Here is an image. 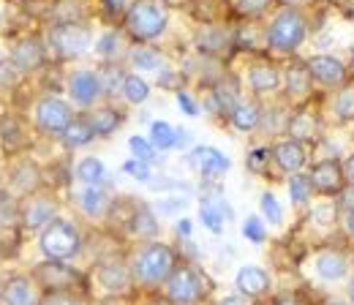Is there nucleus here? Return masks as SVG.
Listing matches in <instances>:
<instances>
[{"instance_id":"nucleus-25","label":"nucleus","mask_w":354,"mask_h":305,"mask_svg":"<svg viewBox=\"0 0 354 305\" xmlns=\"http://www.w3.org/2000/svg\"><path fill=\"white\" fill-rule=\"evenodd\" d=\"M210 104L216 112L221 115H232L234 107L240 104V90H237V82L234 80H221L213 87V95H210Z\"/></svg>"},{"instance_id":"nucleus-35","label":"nucleus","mask_w":354,"mask_h":305,"mask_svg":"<svg viewBox=\"0 0 354 305\" xmlns=\"http://www.w3.org/2000/svg\"><path fill=\"white\" fill-rule=\"evenodd\" d=\"M131 66L133 68H142V71H161L164 55L156 52L153 46H136L131 52Z\"/></svg>"},{"instance_id":"nucleus-13","label":"nucleus","mask_w":354,"mask_h":305,"mask_svg":"<svg viewBox=\"0 0 354 305\" xmlns=\"http://www.w3.org/2000/svg\"><path fill=\"white\" fill-rule=\"evenodd\" d=\"M188 164L202 177H213V180L226 174L229 167H232V161L223 156L221 150H216V147H194L188 153Z\"/></svg>"},{"instance_id":"nucleus-1","label":"nucleus","mask_w":354,"mask_h":305,"mask_svg":"<svg viewBox=\"0 0 354 305\" xmlns=\"http://www.w3.org/2000/svg\"><path fill=\"white\" fill-rule=\"evenodd\" d=\"M177 259L175 251L167 243H147L139 248V254L131 261L133 284L145 286V289H156L161 284L169 281V275L175 272Z\"/></svg>"},{"instance_id":"nucleus-58","label":"nucleus","mask_w":354,"mask_h":305,"mask_svg":"<svg viewBox=\"0 0 354 305\" xmlns=\"http://www.w3.org/2000/svg\"><path fill=\"white\" fill-rule=\"evenodd\" d=\"M352 295H354V281H352Z\"/></svg>"},{"instance_id":"nucleus-32","label":"nucleus","mask_w":354,"mask_h":305,"mask_svg":"<svg viewBox=\"0 0 354 305\" xmlns=\"http://www.w3.org/2000/svg\"><path fill=\"white\" fill-rule=\"evenodd\" d=\"M199 216H202V223H205L210 232L221 234V232H223V218L229 216V207H223V202H218V199H210V202H202Z\"/></svg>"},{"instance_id":"nucleus-15","label":"nucleus","mask_w":354,"mask_h":305,"mask_svg":"<svg viewBox=\"0 0 354 305\" xmlns=\"http://www.w3.org/2000/svg\"><path fill=\"white\" fill-rule=\"evenodd\" d=\"M272 161L278 164L281 172H303V167L308 164V150L303 142L297 139H286V142H278L272 147Z\"/></svg>"},{"instance_id":"nucleus-30","label":"nucleus","mask_w":354,"mask_h":305,"mask_svg":"<svg viewBox=\"0 0 354 305\" xmlns=\"http://www.w3.org/2000/svg\"><path fill=\"white\" fill-rule=\"evenodd\" d=\"M63 136V142H66V147H85V145H90L93 139H95V131H93V126L88 123V118H74V123L68 126V129L60 133Z\"/></svg>"},{"instance_id":"nucleus-26","label":"nucleus","mask_w":354,"mask_h":305,"mask_svg":"<svg viewBox=\"0 0 354 305\" xmlns=\"http://www.w3.org/2000/svg\"><path fill=\"white\" fill-rule=\"evenodd\" d=\"M286 133L292 136V139H297V142H313L316 139V133H319V120L308 115V112H295L292 118H289V123H286Z\"/></svg>"},{"instance_id":"nucleus-12","label":"nucleus","mask_w":354,"mask_h":305,"mask_svg":"<svg viewBox=\"0 0 354 305\" xmlns=\"http://www.w3.org/2000/svg\"><path fill=\"white\" fill-rule=\"evenodd\" d=\"M0 300L6 305H41V295H39L36 278H28V275L8 278L3 284V289H0Z\"/></svg>"},{"instance_id":"nucleus-17","label":"nucleus","mask_w":354,"mask_h":305,"mask_svg":"<svg viewBox=\"0 0 354 305\" xmlns=\"http://www.w3.org/2000/svg\"><path fill=\"white\" fill-rule=\"evenodd\" d=\"M234 286L240 295L251 297V300H259L270 292V275H267L262 267H254V264H245L237 270V278H234Z\"/></svg>"},{"instance_id":"nucleus-36","label":"nucleus","mask_w":354,"mask_h":305,"mask_svg":"<svg viewBox=\"0 0 354 305\" xmlns=\"http://www.w3.org/2000/svg\"><path fill=\"white\" fill-rule=\"evenodd\" d=\"M98 80L104 87V95H115V93H123V82H126V74L120 66L115 63H106L101 71H98Z\"/></svg>"},{"instance_id":"nucleus-52","label":"nucleus","mask_w":354,"mask_h":305,"mask_svg":"<svg viewBox=\"0 0 354 305\" xmlns=\"http://www.w3.org/2000/svg\"><path fill=\"white\" fill-rule=\"evenodd\" d=\"M344 177H346V183H354V153L344 161Z\"/></svg>"},{"instance_id":"nucleus-29","label":"nucleus","mask_w":354,"mask_h":305,"mask_svg":"<svg viewBox=\"0 0 354 305\" xmlns=\"http://www.w3.org/2000/svg\"><path fill=\"white\" fill-rule=\"evenodd\" d=\"M313 194H316V188H313L310 174L295 172L289 177V196H292V205L295 207H306L310 199H313Z\"/></svg>"},{"instance_id":"nucleus-8","label":"nucleus","mask_w":354,"mask_h":305,"mask_svg":"<svg viewBox=\"0 0 354 305\" xmlns=\"http://www.w3.org/2000/svg\"><path fill=\"white\" fill-rule=\"evenodd\" d=\"M36 123L46 133H63L74 123V109L57 95H46L36 104Z\"/></svg>"},{"instance_id":"nucleus-11","label":"nucleus","mask_w":354,"mask_h":305,"mask_svg":"<svg viewBox=\"0 0 354 305\" xmlns=\"http://www.w3.org/2000/svg\"><path fill=\"white\" fill-rule=\"evenodd\" d=\"M68 95L74 98V104L80 107H93L101 95H104V87H101V80L95 71H88V68H80L68 77Z\"/></svg>"},{"instance_id":"nucleus-31","label":"nucleus","mask_w":354,"mask_h":305,"mask_svg":"<svg viewBox=\"0 0 354 305\" xmlns=\"http://www.w3.org/2000/svg\"><path fill=\"white\" fill-rule=\"evenodd\" d=\"M11 183H14V188H17V191H22V194H33V191L39 188V183H41V177H39V167H36V164H30V161L19 164V167L14 169Z\"/></svg>"},{"instance_id":"nucleus-16","label":"nucleus","mask_w":354,"mask_h":305,"mask_svg":"<svg viewBox=\"0 0 354 305\" xmlns=\"http://www.w3.org/2000/svg\"><path fill=\"white\" fill-rule=\"evenodd\" d=\"M313 270H316V275H319L322 281L335 284V281H344V278L349 275V259H346L344 251L327 248V251H319V254L313 257Z\"/></svg>"},{"instance_id":"nucleus-42","label":"nucleus","mask_w":354,"mask_h":305,"mask_svg":"<svg viewBox=\"0 0 354 305\" xmlns=\"http://www.w3.org/2000/svg\"><path fill=\"white\" fill-rule=\"evenodd\" d=\"M243 234H245L251 243L262 246V243H265V237H267L265 223H262V221H259L257 216H248V218H245V223H243Z\"/></svg>"},{"instance_id":"nucleus-57","label":"nucleus","mask_w":354,"mask_h":305,"mask_svg":"<svg viewBox=\"0 0 354 305\" xmlns=\"http://www.w3.org/2000/svg\"><path fill=\"white\" fill-rule=\"evenodd\" d=\"M352 68H354V49H352Z\"/></svg>"},{"instance_id":"nucleus-19","label":"nucleus","mask_w":354,"mask_h":305,"mask_svg":"<svg viewBox=\"0 0 354 305\" xmlns=\"http://www.w3.org/2000/svg\"><path fill=\"white\" fill-rule=\"evenodd\" d=\"M11 63L19 71H36L44 63V44L39 41L36 36L22 39V41L14 46V52H11Z\"/></svg>"},{"instance_id":"nucleus-27","label":"nucleus","mask_w":354,"mask_h":305,"mask_svg":"<svg viewBox=\"0 0 354 305\" xmlns=\"http://www.w3.org/2000/svg\"><path fill=\"white\" fill-rule=\"evenodd\" d=\"M88 123L93 126L95 136H109L123 123V115L118 109H112V107H98L88 115Z\"/></svg>"},{"instance_id":"nucleus-24","label":"nucleus","mask_w":354,"mask_h":305,"mask_svg":"<svg viewBox=\"0 0 354 305\" xmlns=\"http://www.w3.org/2000/svg\"><path fill=\"white\" fill-rule=\"evenodd\" d=\"M262 118H265V112H262V107H259L257 101H240V104L234 107V112L229 115L232 126L237 131L259 129V126H262Z\"/></svg>"},{"instance_id":"nucleus-55","label":"nucleus","mask_w":354,"mask_h":305,"mask_svg":"<svg viewBox=\"0 0 354 305\" xmlns=\"http://www.w3.org/2000/svg\"><path fill=\"white\" fill-rule=\"evenodd\" d=\"M283 6H292V8H300V6H306L308 0H281Z\"/></svg>"},{"instance_id":"nucleus-45","label":"nucleus","mask_w":354,"mask_h":305,"mask_svg":"<svg viewBox=\"0 0 354 305\" xmlns=\"http://www.w3.org/2000/svg\"><path fill=\"white\" fill-rule=\"evenodd\" d=\"M123 172H129L136 180H150V164L147 161H139V158H131L123 164Z\"/></svg>"},{"instance_id":"nucleus-47","label":"nucleus","mask_w":354,"mask_h":305,"mask_svg":"<svg viewBox=\"0 0 354 305\" xmlns=\"http://www.w3.org/2000/svg\"><path fill=\"white\" fill-rule=\"evenodd\" d=\"M338 207H341L344 213L354 207V183H346V185H344V191L338 194Z\"/></svg>"},{"instance_id":"nucleus-4","label":"nucleus","mask_w":354,"mask_h":305,"mask_svg":"<svg viewBox=\"0 0 354 305\" xmlns=\"http://www.w3.org/2000/svg\"><path fill=\"white\" fill-rule=\"evenodd\" d=\"M80 248H82V232L71 221L55 218L44 226L41 251L46 259H71L74 254H80Z\"/></svg>"},{"instance_id":"nucleus-43","label":"nucleus","mask_w":354,"mask_h":305,"mask_svg":"<svg viewBox=\"0 0 354 305\" xmlns=\"http://www.w3.org/2000/svg\"><path fill=\"white\" fill-rule=\"evenodd\" d=\"M270 161H272V150H267V147H257V150L248 153V169L251 172L262 174Z\"/></svg>"},{"instance_id":"nucleus-28","label":"nucleus","mask_w":354,"mask_h":305,"mask_svg":"<svg viewBox=\"0 0 354 305\" xmlns=\"http://www.w3.org/2000/svg\"><path fill=\"white\" fill-rule=\"evenodd\" d=\"M330 112H333L335 123H352L354 120V85L341 87V90L333 95Z\"/></svg>"},{"instance_id":"nucleus-59","label":"nucleus","mask_w":354,"mask_h":305,"mask_svg":"<svg viewBox=\"0 0 354 305\" xmlns=\"http://www.w3.org/2000/svg\"><path fill=\"white\" fill-rule=\"evenodd\" d=\"M330 305H344V303H330Z\"/></svg>"},{"instance_id":"nucleus-37","label":"nucleus","mask_w":354,"mask_h":305,"mask_svg":"<svg viewBox=\"0 0 354 305\" xmlns=\"http://www.w3.org/2000/svg\"><path fill=\"white\" fill-rule=\"evenodd\" d=\"M131 232L136 234V237L150 240V237L158 234V221H156V216H153L147 207H139L131 218Z\"/></svg>"},{"instance_id":"nucleus-3","label":"nucleus","mask_w":354,"mask_h":305,"mask_svg":"<svg viewBox=\"0 0 354 305\" xmlns=\"http://www.w3.org/2000/svg\"><path fill=\"white\" fill-rule=\"evenodd\" d=\"M169 25V11L164 0H133L126 11V30L136 41H153L158 39Z\"/></svg>"},{"instance_id":"nucleus-23","label":"nucleus","mask_w":354,"mask_h":305,"mask_svg":"<svg viewBox=\"0 0 354 305\" xmlns=\"http://www.w3.org/2000/svg\"><path fill=\"white\" fill-rule=\"evenodd\" d=\"M77 202H80V210L90 218H104L112 207V199L106 196V191H101V185H85Z\"/></svg>"},{"instance_id":"nucleus-20","label":"nucleus","mask_w":354,"mask_h":305,"mask_svg":"<svg viewBox=\"0 0 354 305\" xmlns=\"http://www.w3.org/2000/svg\"><path fill=\"white\" fill-rule=\"evenodd\" d=\"M281 85H283V77H281V71H278L272 63H254V66L248 68V87H251L257 95L275 93Z\"/></svg>"},{"instance_id":"nucleus-40","label":"nucleus","mask_w":354,"mask_h":305,"mask_svg":"<svg viewBox=\"0 0 354 305\" xmlns=\"http://www.w3.org/2000/svg\"><path fill=\"white\" fill-rule=\"evenodd\" d=\"M129 147H131L133 158L147 161V164L156 161V147H153V142H147V139H142V136H131V139H129Z\"/></svg>"},{"instance_id":"nucleus-56","label":"nucleus","mask_w":354,"mask_h":305,"mask_svg":"<svg viewBox=\"0 0 354 305\" xmlns=\"http://www.w3.org/2000/svg\"><path fill=\"white\" fill-rule=\"evenodd\" d=\"M153 305H172V303H153Z\"/></svg>"},{"instance_id":"nucleus-38","label":"nucleus","mask_w":354,"mask_h":305,"mask_svg":"<svg viewBox=\"0 0 354 305\" xmlns=\"http://www.w3.org/2000/svg\"><path fill=\"white\" fill-rule=\"evenodd\" d=\"M150 142H153L156 150H169V147H175L177 145V131L172 129L169 123L158 120V123L150 126Z\"/></svg>"},{"instance_id":"nucleus-50","label":"nucleus","mask_w":354,"mask_h":305,"mask_svg":"<svg viewBox=\"0 0 354 305\" xmlns=\"http://www.w3.org/2000/svg\"><path fill=\"white\" fill-rule=\"evenodd\" d=\"M218 305H254V303H251V297H245V295H234V297H223Z\"/></svg>"},{"instance_id":"nucleus-7","label":"nucleus","mask_w":354,"mask_h":305,"mask_svg":"<svg viewBox=\"0 0 354 305\" xmlns=\"http://www.w3.org/2000/svg\"><path fill=\"white\" fill-rule=\"evenodd\" d=\"M33 278H36L39 286H44L49 292H68V289H74V286L82 281V275H80L74 267L63 264V259L41 261V264L33 270Z\"/></svg>"},{"instance_id":"nucleus-48","label":"nucleus","mask_w":354,"mask_h":305,"mask_svg":"<svg viewBox=\"0 0 354 305\" xmlns=\"http://www.w3.org/2000/svg\"><path fill=\"white\" fill-rule=\"evenodd\" d=\"M177 104L183 107V112H185V115H191V118H194V115H199V107H196V101H194L188 93H183V90L177 93Z\"/></svg>"},{"instance_id":"nucleus-54","label":"nucleus","mask_w":354,"mask_h":305,"mask_svg":"<svg viewBox=\"0 0 354 305\" xmlns=\"http://www.w3.org/2000/svg\"><path fill=\"white\" fill-rule=\"evenodd\" d=\"M177 232H180V234H191V221H185V218H183V221L177 223Z\"/></svg>"},{"instance_id":"nucleus-51","label":"nucleus","mask_w":354,"mask_h":305,"mask_svg":"<svg viewBox=\"0 0 354 305\" xmlns=\"http://www.w3.org/2000/svg\"><path fill=\"white\" fill-rule=\"evenodd\" d=\"M344 229H346V234H349V237L354 240V207L344 213Z\"/></svg>"},{"instance_id":"nucleus-9","label":"nucleus","mask_w":354,"mask_h":305,"mask_svg":"<svg viewBox=\"0 0 354 305\" xmlns=\"http://www.w3.org/2000/svg\"><path fill=\"white\" fill-rule=\"evenodd\" d=\"M310 180H313V188L316 194L322 196H338L346 185V177H344V164L335 161V158H324L313 167L310 172Z\"/></svg>"},{"instance_id":"nucleus-41","label":"nucleus","mask_w":354,"mask_h":305,"mask_svg":"<svg viewBox=\"0 0 354 305\" xmlns=\"http://www.w3.org/2000/svg\"><path fill=\"white\" fill-rule=\"evenodd\" d=\"M262 213L270 223H275V226H281L283 223V207L278 205V199H275V194H262Z\"/></svg>"},{"instance_id":"nucleus-44","label":"nucleus","mask_w":354,"mask_h":305,"mask_svg":"<svg viewBox=\"0 0 354 305\" xmlns=\"http://www.w3.org/2000/svg\"><path fill=\"white\" fill-rule=\"evenodd\" d=\"M272 6V0H237V11L243 14V17H262L267 8Z\"/></svg>"},{"instance_id":"nucleus-53","label":"nucleus","mask_w":354,"mask_h":305,"mask_svg":"<svg viewBox=\"0 0 354 305\" xmlns=\"http://www.w3.org/2000/svg\"><path fill=\"white\" fill-rule=\"evenodd\" d=\"M272 305H303V303H300L297 297H278Z\"/></svg>"},{"instance_id":"nucleus-33","label":"nucleus","mask_w":354,"mask_h":305,"mask_svg":"<svg viewBox=\"0 0 354 305\" xmlns=\"http://www.w3.org/2000/svg\"><path fill=\"white\" fill-rule=\"evenodd\" d=\"M95 52H98V57H104L106 63H115L118 57H123V52H126V46H123V36L120 33H115V30H109V33H104L98 44H95Z\"/></svg>"},{"instance_id":"nucleus-34","label":"nucleus","mask_w":354,"mask_h":305,"mask_svg":"<svg viewBox=\"0 0 354 305\" xmlns=\"http://www.w3.org/2000/svg\"><path fill=\"white\" fill-rule=\"evenodd\" d=\"M77 180H82L85 185H101L106 180V167L98 158L88 156V158H82L77 164Z\"/></svg>"},{"instance_id":"nucleus-6","label":"nucleus","mask_w":354,"mask_h":305,"mask_svg":"<svg viewBox=\"0 0 354 305\" xmlns=\"http://www.w3.org/2000/svg\"><path fill=\"white\" fill-rule=\"evenodd\" d=\"M202 297H205L202 275L188 264L175 267V272L167 281V300L172 305H196Z\"/></svg>"},{"instance_id":"nucleus-46","label":"nucleus","mask_w":354,"mask_h":305,"mask_svg":"<svg viewBox=\"0 0 354 305\" xmlns=\"http://www.w3.org/2000/svg\"><path fill=\"white\" fill-rule=\"evenodd\" d=\"M41 305H82L74 295H68V292H52L49 297L41 300Z\"/></svg>"},{"instance_id":"nucleus-5","label":"nucleus","mask_w":354,"mask_h":305,"mask_svg":"<svg viewBox=\"0 0 354 305\" xmlns=\"http://www.w3.org/2000/svg\"><path fill=\"white\" fill-rule=\"evenodd\" d=\"M49 44L55 49L57 57L63 60H71V57H80L85 55L93 44V33H90L88 25L82 22H68V25H55L49 30Z\"/></svg>"},{"instance_id":"nucleus-39","label":"nucleus","mask_w":354,"mask_h":305,"mask_svg":"<svg viewBox=\"0 0 354 305\" xmlns=\"http://www.w3.org/2000/svg\"><path fill=\"white\" fill-rule=\"evenodd\" d=\"M147 95H150V85H147L142 77L129 74L126 82H123V98H126L129 104H145Z\"/></svg>"},{"instance_id":"nucleus-21","label":"nucleus","mask_w":354,"mask_h":305,"mask_svg":"<svg viewBox=\"0 0 354 305\" xmlns=\"http://www.w3.org/2000/svg\"><path fill=\"white\" fill-rule=\"evenodd\" d=\"M55 213H57V207H55V202L49 196H30L25 202V207H22V221H25L28 229H41L49 221L57 218Z\"/></svg>"},{"instance_id":"nucleus-14","label":"nucleus","mask_w":354,"mask_h":305,"mask_svg":"<svg viewBox=\"0 0 354 305\" xmlns=\"http://www.w3.org/2000/svg\"><path fill=\"white\" fill-rule=\"evenodd\" d=\"M95 275H98V284H101L109 295H126L133 286L131 267L123 264V261H104Z\"/></svg>"},{"instance_id":"nucleus-18","label":"nucleus","mask_w":354,"mask_h":305,"mask_svg":"<svg viewBox=\"0 0 354 305\" xmlns=\"http://www.w3.org/2000/svg\"><path fill=\"white\" fill-rule=\"evenodd\" d=\"M313 77H310L308 63H292L286 71H283V87H286V95L292 101H306L313 90Z\"/></svg>"},{"instance_id":"nucleus-49","label":"nucleus","mask_w":354,"mask_h":305,"mask_svg":"<svg viewBox=\"0 0 354 305\" xmlns=\"http://www.w3.org/2000/svg\"><path fill=\"white\" fill-rule=\"evenodd\" d=\"M104 6H106V11H109V14H115V17H118V14H126V11L131 8L133 0H104Z\"/></svg>"},{"instance_id":"nucleus-2","label":"nucleus","mask_w":354,"mask_h":305,"mask_svg":"<svg viewBox=\"0 0 354 305\" xmlns=\"http://www.w3.org/2000/svg\"><path fill=\"white\" fill-rule=\"evenodd\" d=\"M306 39H308V19H306V14L300 8H292V6L281 8L270 19V25L265 30V44L278 55L297 52Z\"/></svg>"},{"instance_id":"nucleus-22","label":"nucleus","mask_w":354,"mask_h":305,"mask_svg":"<svg viewBox=\"0 0 354 305\" xmlns=\"http://www.w3.org/2000/svg\"><path fill=\"white\" fill-rule=\"evenodd\" d=\"M232 44H234L232 33H229L226 28H218V25H205V28L196 33V46H199L205 55H221Z\"/></svg>"},{"instance_id":"nucleus-10","label":"nucleus","mask_w":354,"mask_h":305,"mask_svg":"<svg viewBox=\"0 0 354 305\" xmlns=\"http://www.w3.org/2000/svg\"><path fill=\"white\" fill-rule=\"evenodd\" d=\"M313 82L322 87H341L346 82V66L333 55H313L306 60Z\"/></svg>"}]
</instances>
